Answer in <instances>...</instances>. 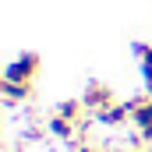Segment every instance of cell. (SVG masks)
I'll list each match as a JSON object with an SVG mask.
<instances>
[{
	"mask_svg": "<svg viewBox=\"0 0 152 152\" xmlns=\"http://www.w3.org/2000/svg\"><path fill=\"white\" fill-rule=\"evenodd\" d=\"M127 106H131V124L138 127V138L142 142H152V96H134V99H127Z\"/></svg>",
	"mask_w": 152,
	"mask_h": 152,
	"instance_id": "1",
	"label": "cell"
},
{
	"mask_svg": "<svg viewBox=\"0 0 152 152\" xmlns=\"http://www.w3.org/2000/svg\"><path fill=\"white\" fill-rule=\"evenodd\" d=\"M39 67H42L39 53H21L14 64H7L4 78H7V81H18V85H32V81H36V75H39Z\"/></svg>",
	"mask_w": 152,
	"mask_h": 152,
	"instance_id": "2",
	"label": "cell"
},
{
	"mask_svg": "<svg viewBox=\"0 0 152 152\" xmlns=\"http://www.w3.org/2000/svg\"><path fill=\"white\" fill-rule=\"evenodd\" d=\"M81 103H85L92 113H103L106 106H113V103H117V96H113V88H110V85H103V81H88V85H85Z\"/></svg>",
	"mask_w": 152,
	"mask_h": 152,
	"instance_id": "3",
	"label": "cell"
},
{
	"mask_svg": "<svg viewBox=\"0 0 152 152\" xmlns=\"http://www.w3.org/2000/svg\"><path fill=\"white\" fill-rule=\"evenodd\" d=\"M99 124H106V127H124V124H131V106L127 103H113V106H106L103 113H96Z\"/></svg>",
	"mask_w": 152,
	"mask_h": 152,
	"instance_id": "4",
	"label": "cell"
},
{
	"mask_svg": "<svg viewBox=\"0 0 152 152\" xmlns=\"http://www.w3.org/2000/svg\"><path fill=\"white\" fill-rule=\"evenodd\" d=\"M0 92H4V103H25L32 99V85H18V81H0Z\"/></svg>",
	"mask_w": 152,
	"mask_h": 152,
	"instance_id": "5",
	"label": "cell"
},
{
	"mask_svg": "<svg viewBox=\"0 0 152 152\" xmlns=\"http://www.w3.org/2000/svg\"><path fill=\"white\" fill-rule=\"evenodd\" d=\"M131 152H149V149H131Z\"/></svg>",
	"mask_w": 152,
	"mask_h": 152,
	"instance_id": "6",
	"label": "cell"
}]
</instances>
